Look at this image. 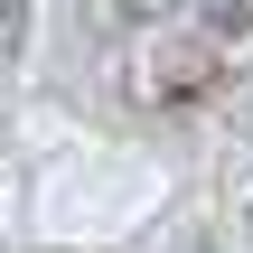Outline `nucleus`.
<instances>
[{
	"instance_id": "1",
	"label": "nucleus",
	"mask_w": 253,
	"mask_h": 253,
	"mask_svg": "<svg viewBox=\"0 0 253 253\" xmlns=\"http://www.w3.org/2000/svg\"><path fill=\"white\" fill-rule=\"evenodd\" d=\"M0 56H19V0H0Z\"/></svg>"
},
{
	"instance_id": "2",
	"label": "nucleus",
	"mask_w": 253,
	"mask_h": 253,
	"mask_svg": "<svg viewBox=\"0 0 253 253\" xmlns=\"http://www.w3.org/2000/svg\"><path fill=\"white\" fill-rule=\"evenodd\" d=\"M169 9H188V0H122V19H169Z\"/></svg>"
}]
</instances>
